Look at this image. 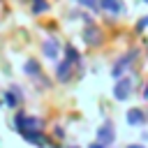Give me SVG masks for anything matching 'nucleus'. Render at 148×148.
<instances>
[{
    "label": "nucleus",
    "mask_w": 148,
    "mask_h": 148,
    "mask_svg": "<svg viewBox=\"0 0 148 148\" xmlns=\"http://www.w3.org/2000/svg\"><path fill=\"white\" fill-rule=\"evenodd\" d=\"M97 2H99L102 9H106V12H111V14H120V12H123V2H120V0H97Z\"/></svg>",
    "instance_id": "1"
},
{
    "label": "nucleus",
    "mask_w": 148,
    "mask_h": 148,
    "mask_svg": "<svg viewBox=\"0 0 148 148\" xmlns=\"http://www.w3.org/2000/svg\"><path fill=\"white\" fill-rule=\"evenodd\" d=\"M130 86H132L130 79H120V83L116 86V97H118V99H125L127 92H130Z\"/></svg>",
    "instance_id": "2"
},
{
    "label": "nucleus",
    "mask_w": 148,
    "mask_h": 148,
    "mask_svg": "<svg viewBox=\"0 0 148 148\" xmlns=\"http://www.w3.org/2000/svg\"><path fill=\"white\" fill-rule=\"evenodd\" d=\"M44 53H46V58H58V42L56 39H46L44 42Z\"/></svg>",
    "instance_id": "3"
},
{
    "label": "nucleus",
    "mask_w": 148,
    "mask_h": 148,
    "mask_svg": "<svg viewBox=\"0 0 148 148\" xmlns=\"http://www.w3.org/2000/svg\"><path fill=\"white\" fill-rule=\"evenodd\" d=\"M49 9V2L46 0H32V5H30V12L32 14H44Z\"/></svg>",
    "instance_id": "4"
},
{
    "label": "nucleus",
    "mask_w": 148,
    "mask_h": 148,
    "mask_svg": "<svg viewBox=\"0 0 148 148\" xmlns=\"http://www.w3.org/2000/svg\"><path fill=\"white\" fill-rule=\"evenodd\" d=\"M130 62H132V53H130V56H127V58H125L123 62H116V67H113V76H116V79H120L123 69H125V67H127Z\"/></svg>",
    "instance_id": "5"
},
{
    "label": "nucleus",
    "mask_w": 148,
    "mask_h": 148,
    "mask_svg": "<svg viewBox=\"0 0 148 148\" xmlns=\"http://www.w3.org/2000/svg\"><path fill=\"white\" fill-rule=\"evenodd\" d=\"M127 123H130V125H141V123H143V116H141V111L132 109V111L127 113Z\"/></svg>",
    "instance_id": "6"
},
{
    "label": "nucleus",
    "mask_w": 148,
    "mask_h": 148,
    "mask_svg": "<svg viewBox=\"0 0 148 148\" xmlns=\"http://www.w3.org/2000/svg\"><path fill=\"white\" fill-rule=\"evenodd\" d=\"M99 139H102V143H109V141L113 139V134H111V127H109V125H104V127L99 130Z\"/></svg>",
    "instance_id": "7"
},
{
    "label": "nucleus",
    "mask_w": 148,
    "mask_h": 148,
    "mask_svg": "<svg viewBox=\"0 0 148 148\" xmlns=\"http://www.w3.org/2000/svg\"><path fill=\"white\" fill-rule=\"evenodd\" d=\"M25 72H28V74H39V65H37L35 60H28V62H25Z\"/></svg>",
    "instance_id": "8"
},
{
    "label": "nucleus",
    "mask_w": 148,
    "mask_h": 148,
    "mask_svg": "<svg viewBox=\"0 0 148 148\" xmlns=\"http://www.w3.org/2000/svg\"><path fill=\"white\" fill-rule=\"evenodd\" d=\"M58 79H60V81H67V79H69V67H67V65H60V69H58Z\"/></svg>",
    "instance_id": "9"
},
{
    "label": "nucleus",
    "mask_w": 148,
    "mask_h": 148,
    "mask_svg": "<svg viewBox=\"0 0 148 148\" xmlns=\"http://www.w3.org/2000/svg\"><path fill=\"white\" fill-rule=\"evenodd\" d=\"M5 102H7L9 106H16V97H14V92H7V95H5Z\"/></svg>",
    "instance_id": "10"
},
{
    "label": "nucleus",
    "mask_w": 148,
    "mask_h": 148,
    "mask_svg": "<svg viewBox=\"0 0 148 148\" xmlns=\"http://www.w3.org/2000/svg\"><path fill=\"white\" fill-rule=\"evenodd\" d=\"M79 2H81L83 7H90V9H95V7H97V0H79Z\"/></svg>",
    "instance_id": "11"
},
{
    "label": "nucleus",
    "mask_w": 148,
    "mask_h": 148,
    "mask_svg": "<svg viewBox=\"0 0 148 148\" xmlns=\"http://www.w3.org/2000/svg\"><path fill=\"white\" fill-rule=\"evenodd\" d=\"M143 28H148V16L141 18V23H139V30H143Z\"/></svg>",
    "instance_id": "12"
},
{
    "label": "nucleus",
    "mask_w": 148,
    "mask_h": 148,
    "mask_svg": "<svg viewBox=\"0 0 148 148\" xmlns=\"http://www.w3.org/2000/svg\"><path fill=\"white\" fill-rule=\"evenodd\" d=\"M90 148H106V143H92Z\"/></svg>",
    "instance_id": "13"
},
{
    "label": "nucleus",
    "mask_w": 148,
    "mask_h": 148,
    "mask_svg": "<svg viewBox=\"0 0 148 148\" xmlns=\"http://www.w3.org/2000/svg\"><path fill=\"white\" fill-rule=\"evenodd\" d=\"M130 148H143V146H136V143H134V146H130Z\"/></svg>",
    "instance_id": "14"
}]
</instances>
